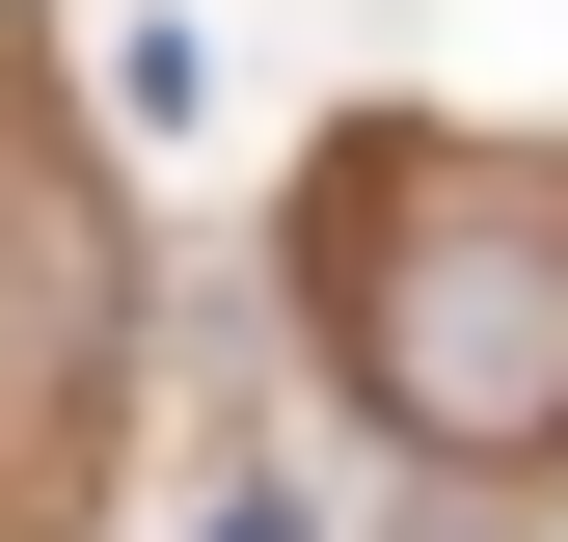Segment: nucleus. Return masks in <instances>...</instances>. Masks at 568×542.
Wrapping results in <instances>:
<instances>
[{"mask_svg":"<svg viewBox=\"0 0 568 542\" xmlns=\"http://www.w3.org/2000/svg\"><path fill=\"white\" fill-rule=\"evenodd\" d=\"M325 353L434 461H568V163L352 136L325 163Z\"/></svg>","mask_w":568,"mask_h":542,"instance_id":"nucleus-1","label":"nucleus"},{"mask_svg":"<svg viewBox=\"0 0 568 542\" xmlns=\"http://www.w3.org/2000/svg\"><path fill=\"white\" fill-rule=\"evenodd\" d=\"M190 542H325V515H298V489H217V515H190Z\"/></svg>","mask_w":568,"mask_h":542,"instance_id":"nucleus-2","label":"nucleus"}]
</instances>
